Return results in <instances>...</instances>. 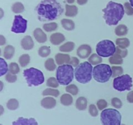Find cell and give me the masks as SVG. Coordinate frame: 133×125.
I'll return each mask as SVG.
<instances>
[{"mask_svg":"<svg viewBox=\"0 0 133 125\" xmlns=\"http://www.w3.org/2000/svg\"><path fill=\"white\" fill-rule=\"evenodd\" d=\"M57 104L55 99L52 97H45L43 98L41 101V105L44 108L47 109H53Z\"/></svg>","mask_w":133,"mask_h":125,"instance_id":"cell-14","label":"cell"},{"mask_svg":"<svg viewBox=\"0 0 133 125\" xmlns=\"http://www.w3.org/2000/svg\"><path fill=\"white\" fill-rule=\"evenodd\" d=\"M75 79L82 84H86L90 82L93 76V67L88 61H84L79 64L74 71Z\"/></svg>","mask_w":133,"mask_h":125,"instance_id":"cell-3","label":"cell"},{"mask_svg":"<svg viewBox=\"0 0 133 125\" xmlns=\"http://www.w3.org/2000/svg\"><path fill=\"white\" fill-rule=\"evenodd\" d=\"M30 60V56L29 54H23L19 57V63L22 67H25L29 63Z\"/></svg>","mask_w":133,"mask_h":125,"instance_id":"cell-29","label":"cell"},{"mask_svg":"<svg viewBox=\"0 0 133 125\" xmlns=\"http://www.w3.org/2000/svg\"><path fill=\"white\" fill-rule=\"evenodd\" d=\"M23 75L29 87H37L44 82V76L42 72L34 67L24 70Z\"/></svg>","mask_w":133,"mask_h":125,"instance_id":"cell-5","label":"cell"},{"mask_svg":"<svg viewBox=\"0 0 133 125\" xmlns=\"http://www.w3.org/2000/svg\"><path fill=\"white\" fill-rule=\"evenodd\" d=\"M103 18L108 26H116L123 18L125 14L124 6L121 3L109 1L103 9Z\"/></svg>","mask_w":133,"mask_h":125,"instance_id":"cell-2","label":"cell"},{"mask_svg":"<svg viewBox=\"0 0 133 125\" xmlns=\"http://www.w3.org/2000/svg\"><path fill=\"white\" fill-rule=\"evenodd\" d=\"M66 12L65 15L68 17H74L77 14L78 8L75 5H66L65 6Z\"/></svg>","mask_w":133,"mask_h":125,"instance_id":"cell-18","label":"cell"},{"mask_svg":"<svg viewBox=\"0 0 133 125\" xmlns=\"http://www.w3.org/2000/svg\"><path fill=\"white\" fill-rule=\"evenodd\" d=\"M65 40V36L61 33H55L50 36V42L53 45H59Z\"/></svg>","mask_w":133,"mask_h":125,"instance_id":"cell-17","label":"cell"},{"mask_svg":"<svg viewBox=\"0 0 133 125\" xmlns=\"http://www.w3.org/2000/svg\"><path fill=\"white\" fill-rule=\"evenodd\" d=\"M15 53L14 47L12 45H7L4 49L3 56L6 59H11Z\"/></svg>","mask_w":133,"mask_h":125,"instance_id":"cell-20","label":"cell"},{"mask_svg":"<svg viewBox=\"0 0 133 125\" xmlns=\"http://www.w3.org/2000/svg\"><path fill=\"white\" fill-rule=\"evenodd\" d=\"M77 2L79 5H85L87 2H88V0H77Z\"/></svg>","mask_w":133,"mask_h":125,"instance_id":"cell-49","label":"cell"},{"mask_svg":"<svg viewBox=\"0 0 133 125\" xmlns=\"http://www.w3.org/2000/svg\"><path fill=\"white\" fill-rule=\"evenodd\" d=\"M116 52V47L114 43L110 40H101L96 46V52L100 57H112Z\"/></svg>","mask_w":133,"mask_h":125,"instance_id":"cell-8","label":"cell"},{"mask_svg":"<svg viewBox=\"0 0 133 125\" xmlns=\"http://www.w3.org/2000/svg\"><path fill=\"white\" fill-rule=\"evenodd\" d=\"M116 53H118L119 55H120L123 58L125 57L128 54V51L126 49H122V48H119V47H116Z\"/></svg>","mask_w":133,"mask_h":125,"instance_id":"cell-45","label":"cell"},{"mask_svg":"<svg viewBox=\"0 0 133 125\" xmlns=\"http://www.w3.org/2000/svg\"><path fill=\"white\" fill-rule=\"evenodd\" d=\"M46 85L49 87H52V88H57L59 85V83L57 81V78L51 77L48 78L46 82Z\"/></svg>","mask_w":133,"mask_h":125,"instance_id":"cell-38","label":"cell"},{"mask_svg":"<svg viewBox=\"0 0 133 125\" xmlns=\"http://www.w3.org/2000/svg\"><path fill=\"white\" fill-rule=\"evenodd\" d=\"M0 83H1V90L3 89V82H0Z\"/></svg>","mask_w":133,"mask_h":125,"instance_id":"cell-53","label":"cell"},{"mask_svg":"<svg viewBox=\"0 0 133 125\" xmlns=\"http://www.w3.org/2000/svg\"><path fill=\"white\" fill-rule=\"evenodd\" d=\"M129 1H130V3H131V6L133 7V0H129Z\"/></svg>","mask_w":133,"mask_h":125,"instance_id":"cell-52","label":"cell"},{"mask_svg":"<svg viewBox=\"0 0 133 125\" xmlns=\"http://www.w3.org/2000/svg\"><path fill=\"white\" fill-rule=\"evenodd\" d=\"M27 20L22 16L16 15L11 28V31L14 33H24L27 30Z\"/></svg>","mask_w":133,"mask_h":125,"instance_id":"cell-10","label":"cell"},{"mask_svg":"<svg viewBox=\"0 0 133 125\" xmlns=\"http://www.w3.org/2000/svg\"><path fill=\"white\" fill-rule=\"evenodd\" d=\"M116 44L122 49H126L130 46V41L127 38H119L116 40Z\"/></svg>","mask_w":133,"mask_h":125,"instance_id":"cell-22","label":"cell"},{"mask_svg":"<svg viewBox=\"0 0 133 125\" xmlns=\"http://www.w3.org/2000/svg\"><path fill=\"white\" fill-rule=\"evenodd\" d=\"M19 107V102L18 100L15 98H11L6 103V108L9 110H16Z\"/></svg>","mask_w":133,"mask_h":125,"instance_id":"cell-28","label":"cell"},{"mask_svg":"<svg viewBox=\"0 0 133 125\" xmlns=\"http://www.w3.org/2000/svg\"><path fill=\"white\" fill-rule=\"evenodd\" d=\"M125 12L128 16L133 15V7L131 6V3L129 2L125 3L124 4Z\"/></svg>","mask_w":133,"mask_h":125,"instance_id":"cell-41","label":"cell"},{"mask_svg":"<svg viewBox=\"0 0 133 125\" xmlns=\"http://www.w3.org/2000/svg\"><path fill=\"white\" fill-rule=\"evenodd\" d=\"M112 76L114 78L116 77L120 76L123 73V69L122 66H112Z\"/></svg>","mask_w":133,"mask_h":125,"instance_id":"cell-36","label":"cell"},{"mask_svg":"<svg viewBox=\"0 0 133 125\" xmlns=\"http://www.w3.org/2000/svg\"><path fill=\"white\" fill-rule=\"evenodd\" d=\"M75 106L78 110L83 111L87 109V100L85 97L80 96L76 100Z\"/></svg>","mask_w":133,"mask_h":125,"instance_id":"cell-19","label":"cell"},{"mask_svg":"<svg viewBox=\"0 0 133 125\" xmlns=\"http://www.w3.org/2000/svg\"><path fill=\"white\" fill-rule=\"evenodd\" d=\"M34 42L32 37L29 35L24 36L21 40V46L22 48L25 50H30L32 49L34 47Z\"/></svg>","mask_w":133,"mask_h":125,"instance_id":"cell-13","label":"cell"},{"mask_svg":"<svg viewBox=\"0 0 133 125\" xmlns=\"http://www.w3.org/2000/svg\"><path fill=\"white\" fill-rule=\"evenodd\" d=\"M12 125H38V124L34 118H27L19 117L16 121L12 122Z\"/></svg>","mask_w":133,"mask_h":125,"instance_id":"cell-12","label":"cell"},{"mask_svg":"<svg viewBox=\"0 0 133 125\" xmlns=\"http://www.w3.org/2000/svg\"><path fill=\"white\" fill-rule=\"evenodd\" d=\"M71 57L70 55L64 54V53H57L55 55V61L57 65H62L65 63L69 64Z\"/></svg>","mask_w":133,"mask_h":125,"instance_id":"cell-16","label":"cell"},{"mask_svg":"<svg viewBox=\"0 0 133 125\" xmlns=\"http://www.w3.org/2000/svg\"><path fill=\"white\" fill-rule=\"evenodd\" d=\"M9 72L12 74H17L19 72V67L18 65L16 63H11L9 66Z\"/></svg>","mask_w":133,"mask_h":125,"instance_id":"cell-39","label":"cell"},{"mask_svg":"<svg viewBox=\"0 0 133 125\" xmlns=\"http://www.w3.org/2000/svg\"><path fill=\"white\" fill-rule=\"evenodd\" d=\"M66 1L68 2V3L71 4V3H74L75 2V0H66Z\"/></svg>","mask_w":133,"mask_h":125,"instance_id":"cell-50","label":"cell"},{"mask_svg":"<svg viewBox=\"0 0 133 125\" xmlns=\"http://www.w3.org/2000/svg\"><path fill=\"white\" fill-rule=\"evenodd\" d=\"M5 79L9 83H14L17 80V76L16 74H12L10 72H9L6 74Z\"/></svg>","mask_w":133,"mask_h":125,"instance_id":"cell-43","label":"cell"},{"mask_svg":"<svg viewBox=\"0 0 133 125\" xmlns=\"http://www.w3.org/2000/svg\"><path fill=\"white\" fill-rule=\"evenodd\" d=\"M59 91L57 89H46L42 92L43 96H53L55 97H57V96H59Z\"/></svg>","mask_w":133,"mask_h":125,"instance_id":"cell-32","label":"cell"},{"mask_svg":"<svg viewBox=\"0 0 133 125\" xmlns=\"http://www.w3.org/2000/svg\"><path fill=\"white\" fill-rule=\"evenodd\" d=\"M112 76V70L107 64H99L93 68L94 79L99 83H106Z\"/></svg>","mask_w":133,"mask_h":125,"instance_id":"cell-6","label":"cell"},{"mask_svg":"<svg viewBox=\"0 0 133 125\" xmlns=\"http://www.w3.org/2000/svg\"><path fill=\"white\" fill-rule=\"evenodd\" d=\"M35 11L40 22H50L59 18L64 9L56 0H42L36 7Z\"/></svg>","mask_w":133,"mask_h":125,"instance_id":"cell-1","label":"cell"},{"mask_svg":"<svg viewBox=\"0 0 133 125\" xmlns=\"http://www.w3.org/2000/svg\"><path fill=\"white\" fill-rule=\"evenodd\" d=\"M128 33V28L125 25L120 24L115 29V34L117 36H122L126 35Z\"/></svg>","mask_w":133,"mask_h":125,"instance_id":"cell-24","label":"cell"},{"mask_svg":"<svg viewBox=\"0 0 133 125\" xmlns=\"http://www.w3.org/2000/svg\"><path fill=\"white\" fill-rule=\"evenodd\" d=\"M38 55L42 57H46L49 55L51 53V49L49 46H43L38 49Z\"/></svg>","mask_w":133,"mask_h":125,"instance_id":"cell-33","label":"cell"},{"mask_svg":"<svg viewBox=\"0 0 133 125\" xmlns=\"http://www.w3.org/2000/svg\"><path fill=\"white\" fill-rule=\"evenodd\" d=\"M45 69L48 71H54L56 69V65L55 63V61L53 59L49 58L45 61L44 64Z\"/></svg>","mask_w":133,"mask_h":125,"instance_id":"cell-30","label":"cell"},{"mask_svg":"<svg viewBox=\"0 0 133 125\" xmlns=\"http://www.w3.org/2000/svg\"><path fill=\"white\" fill-rule=\"evenodd\" d=\"M12 10L16 14H19L23 12L24 10V6L20 2H16L12 6Z\"/></svg>","mask_w":133,"mask_h":125,"instance_id":"cell-31","label":"cell"},{"mask_svg":"<svg viewBox=\"0 0 133 125\" xmlns=\"http://www.w3.org/2000/svg\"><path fill=\"white\" fill-rule=\"evenodd\" d=\"M89 113L92 117H97L98 115V110L97 108L94 104H91L89 106Z\"/></svg>","mask_w":133,"mask_h":125,"instance_id":"cell-44","label":"cell"},{"mask_svg":"<svg viewBox=\"0 0 133 125\" xmlns=\"http://www.w3.org/2000/svg\"><path fill=\"white\" fill-rule=\"evenodd\" d=\"M109 62L112 65H122L123 63V57L118 53H115L109 59Z\"/></svg>","mask_w":133,"mask_h":125,"instance_id":"cell-26","label":"cell"},{"mask_svg":"<svg viewBox=\"0 0 133 125\" xmlns=\"http://www.w3.org/2000/svg\"><path fill=\"white\" fill-rule=\"evenodd\" d=\"M74 76V70L70 64L60 65L56 72V78L62 85H68L73 81Z\"/></svg>","mask_w":133,"mask_h":125,"instance_id":"cell-4","label":"cell"},{"mask_svg":"<svg viewBox=\"0 0 133 125\" xmlns=\"http://www.w3.org/2000/svg\"><path fill=\"white\" fill-rule=\"evenodd\" d=\"M66 91L67 92H68V93H70L72 95L75 96L79 92V89H78V87L75 85L71 84L66 86Z\"/></svg>","mask_w":133,"mask_h":125,"instance_id":"cell-37","label":"cell"},{"mask_svg":"<svg viewBox=\"0 0 133 125\" xmlns=\"http://www.w3.org/2000/svg\"><path fill=\"white\" fill-rule=\"evenodd\" d=\"M58 28V25L55 22H51V23H47L44 24L43 29L44 31L47 32H51L57 29Z\"/></svg>","mask_w":133,"mask_h":125,"instance_id":"cell-34","label":"cell"},{"mask_svg":"<svg viewBox=\"0 0 133 125\" xmlns=\"http://www.w3.org/2000/svg\"><path fill=\"white\" fill-rule=\"evenodd\" d=\"M69 64L71 65L72 66H74V67H77L79 65V60L77 57H73L71 58V60H70Z\"/></svg>","mask_w":133,"mask_h":125,"instance_id":"cell-46","label":"cell"},{"mask_svg":"<svg viewBox=\"0 0 133 125\" xmlns=\"http://www.w3.org/2000/svg\"><path fill=\"white\" fill-rule=\"evenodd\" d=\"M75 48V44L73 42H67L62 44L59 48V50L62 52H70Z\"/></svg>","mask_w":133,"mask_h":125,"instance_id":"cell-23","label":"cell"},{"mask_svg":"<svg viewBox=\"0 0 133 125\" xmlns=\"http://www.w3.org/2000/svg\"><path fill=\"white\" fill-rule=\"evenodd\" d=\"M0 66H1V71H0V76H3L5 74H7L9 67L7 63L3 58H0Z\"/></svg>","mask_w":133,"mask_h":125,"instance_id":"cell-35","label":"cell"},{"mask_svg":"<svg viewBox=\"0 0 133 125\" xmlns=\"http://www.w3.org/2000/svg\"><path fill=\"white\" fill-rule=\"evenodd\" d=\"M0 11H1V18L3 17V9H0Z\"/></svg>","mask_w":133,"mask_h":125,"instance_id":"cell-51","label":"cell"},{"mask_svg":"<svg viewBox=\"0 0 133 125\" xmlns=\"http://www.w3.org/2000/svg\"><path fill=\"white\" fill-rule=\"evenodd\" d=\"M6 43V39L2 35H0V45L3 46Z\"/></svg>","mask_w":133,"mask_h":125,"instance_id":"cell-48","label":"cell"},{"mask_svg":"<svg viewBox=\"0 0 133 125\" xmlns=\"http://www.w3.org/2000/svg\"><path fill=\"white\" fill-rule=\"evenodd\" d=\"M111 104L112 106L116 109H119L122 107V102L118 98H113L111 100Z\"/></svg>","mask_w":133,"mask_h":125,"instance_id":"cell-40","label":"cell"},{"mask_svg":"<svg viewBox=\"0 0 133 125\" xmlns=\"http://www.w3.org/2000/svg\"><path fill=\"white\" fill-rule=\"evenodd\" d=\"M122 125H125V124H122Z\"/></svg>","mask_w":133,"mask_h":125,"instance_id":"cell-54","label":"cell"},{"mask_svg":"<svg viewBox=\"0 0 133 125\" xmlns=\"http://www.w3.org/2000/svg\"><path fill=\"white\" fill-rule=\"evenodd\" d=\"M88 62L92 65H97L102 62V58L98 54L94 53L88 58Z\"/></svg>","mask_w":133,"mask_h":125,"instance_id":"cell-27","label":"cell"},{"mask_svg":"<svg viewBox=\"0 0 133 125\" xmlns=\"http://www.w3.org/2000/svg\"><path fill=\"white\" fill-rule=\"evenodd\" d=\"M1 125H2V124H1Z\"/></svg>","mask_w":133,"mask_h":125,"instance_id":"cell-55","label":"cell"},{"mask_svg":"<svg viewBox=\"0 0 133 125\" xmlns=\"http://www.w3.org/2000/svg\"><path fill=\"white\" fill-rule=\"evenodd\" d=\"M121 113L112 108L104 109L101 113V121L103 125H121Z\"/></svg>","mask_w":133,"mask_h":125,"instance_id":"cell-7","label":"cell"},{"mask_svg":"<svg viewBox=\"0 0 133 125\" xmlns=\"http://www.w3.org/2000/svg\"><path fill=\"white\" fill-rule=\"evenodd\" d=\"M33 35L35 39L38 43H44L48 40L45 33L40 28L35 29L33 32Z\"/></svg>","mask_w":133,"mask_h":125,"instance_id":"cell-15","label":"cell"},{"mask_svg":"<svg viewBox=\"0 0 133 125\" xmlns=\"http://www.w3.org/2000/svg\"><path fill=\"white\" fill-rule=\"evenodd\" d=\"M61 102L62 105L69 106L73 103V98L70 94H63L61 97Z\"/></svg>","mask_w":133,"mask_h":125,"instance_id":"cell-25","label":"cell"},{"mask_svg":"<svg viewBox=\"0 0 133 125\" xmlns=\"http://www.w3.org/2000/svg\"><path fill=\"white\" fill-rule=\"evenodd\" d=\"M132 87V78L129 74L116 77L113 80V87L119 92L130 91Z\"/></svg>","mask_w":133,"mask_h":125,"instance_id":"cell-9","label":"cell"},{"mask_svg":"<svg viewBox=\"0 0 133 125\" xmlns=\"http://www.w3.org/2000/svg\"><path fill=\"white\" fill-rule=\"evenodd\" d=\"M127 100L128 102L133 103V91H130L127 95Z\"/></svg>","mask_w":133,"mask_h":125,"instance_id":"cell-47","label":"cell"},{"mask_svg":"<svg viewBox=\"0 0 133 125\" xmlns=\"http://www.w3.org/2000/svg\"><path fill=\"white\" fill-rule=\"evenodd\" d=\"M107 102L106 100H103V99H100L97 102V106L99 110H103L107 107Z\"/></svg>","mask_w":133,"mask_h":125,"instance_id":"cell-42","label":"cell"},{"mask_svg":"<svg viewBox=\"0 0 133 125\" xmlns=\"http://www.w3.org/2000/svg\"><path fill=\"white\" fill-rule=\"evenodd\" d=\"M92 53V48L88 44L81 45L77 49V55L81 59L88 58Z\"/></svg>","mask_w":133,"mask_h":125,"instance_id":"cell-11","label":"cell"},{"mask_svg":"<svg viewBox=\"0 0 133 125\" xmlns=\"http://www.w3.org/2000/svg\"><path fill=\"white\" fill-rule=\"evenodd\" d=\"M61 24L63 28L67 31H72L75 29V23L71 20L64 18L61 20Z\"/></svg>","mask_w":133,"mask_h":125,"instance_id":"cell-21","label":"cell"}]
</instances>
